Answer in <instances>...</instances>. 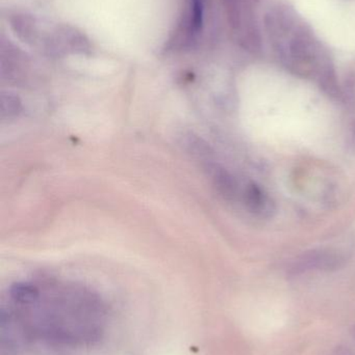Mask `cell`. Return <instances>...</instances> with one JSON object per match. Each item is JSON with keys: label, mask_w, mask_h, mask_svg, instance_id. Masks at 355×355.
I'll return each instance as SVG.
<instances>
[{"label": "cell", "mask_w": 355, "mask_h": 355, "mask_svg": "<svg viewBox=\"0 0 355 355\" xmlns=\"http://www.w3.org/2000/svg\"><path fill=\"white\" fill-rule=\"evenodd\" d=\"M214 182L218 191L224 198L231 200L237 196L238 185L233 177L223 168L214 171Z\"/></svg>", "instance_id": "cell-2"}, {"label": "cell", "mask_w": 355, "mask_h": 355, "mask_svg": "<svg viewBox=\"0 0 355 355\" xmlns=\"http://www.w3.org/2000/svg\"><path fill=\"white\" fill-rule=\"evenodd\" d=\"M192 1H193V25L197 29L202 23L201 0H192Z\"/></svg>", "instance_id": "cell-4"}, {"label": "cell", "mask_w": 355, "mask_h": 355, "mask_svg": "<svg viewBox=\"0 0 355 355\" xmlns=\"http://www.w3.org/2000/svg\"><path fill=\"white\" fill-rule=\"evenodd\" d=\"M10 296L18 304H33L39 297V290L27 283H16L10 287Z\"/></svg>", "instance_id": "cell-3"}, {"label": "cell", "mask_w": 355, "mask_h": 355, "mask_svg": "<svg viewBox=\"0 0 355 355\" xmlns=\"http://www.w3.org/2000/svg\"><path fill=\"white\" fill-rule=\"evenodd\" d=\"M354 130H355V127H354Z\"/></svg>", "instance_id": "cell-5"}, {"label": "cell", "mask_w": 355, "mask_h": 355, "mask_svg": "<svg viewBox=\"0 0 355 355\" xmlns=\"http://www.w3.org/2000/svg\"><path fill=\"white\" fill-rule=\"evenodd\" d=\"M244 202L248 210L256 216L269 218L275 212L272 198L258 184H248L244 192Z\"/></svg>", "instance_id": "cell-1"}]
</instances>
